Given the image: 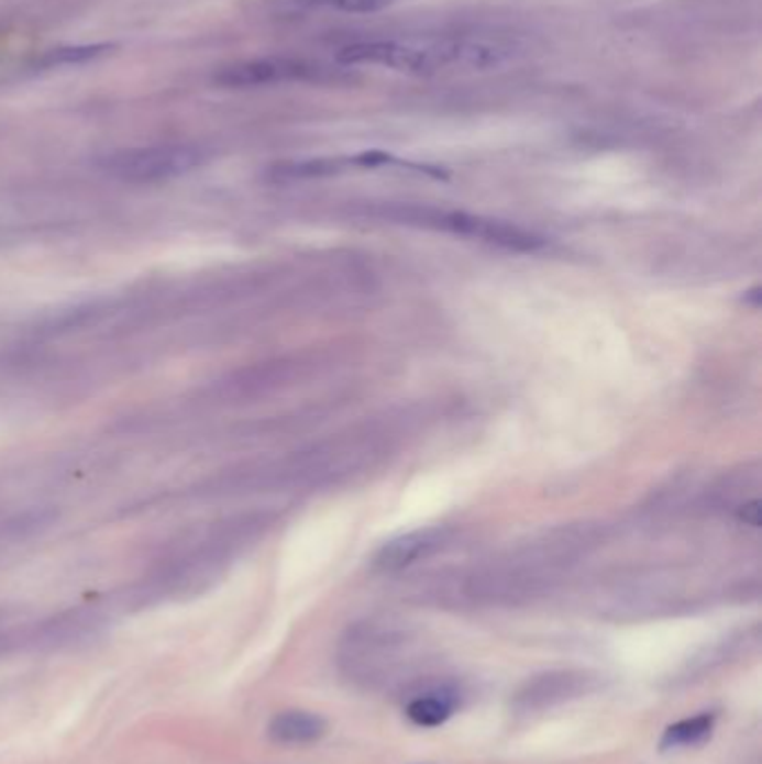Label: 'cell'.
Listing matches in <instances>:
<instances>
[{
	"mask_svg": "<svg viewBox=\"0 0 762 764\" xmlns=\"http://www.w3.org/2000/svg\"><path fill=\"white\" fill-rule=\"evenodd\" d=\"M307 3L346 14H374L389 8L394 0H307Z\"/></svg>",
	"mask_w": 762,
	"mask_h": 764,
	"instance_id": "10",
	"label": "cell"
},
{
	"mask_svg": "<svg viewBox=\"0 0 762 764\" xmlns=\"http://www.w3.org/2000/svg\"><path fill=\"white\" fill-rule=\"evenodd\" d=\"M454 711V700L448 693H428V696L413 698L407 705V718L419 727H439Z\"/></svg>",
	"mask_w": 762,
	"mask_h": 764,
	"instance_id": "7",
	"label": "cell"
},
{
	"mask_svg": "<svg viewBox=\"0 0 762 764\" xmlns=\"http://www.w3.org/2000/svg\"><path fill=\"white\" fill-rule=\"evenodd\" d=\"M738 519L744 521L747 525L758 528V525H760V501L753 499V501H749V503H742V506L738 508Z\"/></svg>",
	"mask_w": 762,
	"mask_h": 764,
	"instance_id": "11",
	"label": "cell"
},
{
	"mask_svg": "<svg viewBox=\"0 0 762 764\" xmlns=\"http://www.w3.org/2000/svg\"><path fill=\"white\" fill-rule=\"evenodd\" d=\"M322 69L296 58H255L220 69L216 81L224 88H262L294 81H313Z\"/></svg>",
	"mask_w": 762,
	"mask_h": 764,
	"instance_id": "3",
	"label": "cell"
},
{
	"mask_svg": "<svg viewBox=\"0 0 762 764\" xmlns=\"http://www.w3.org/2000/svg\"><path fill=\"white\" fill-rule=\"evenodd\" d=\"M508 58V45L474 36L361 41L338 52V60L344 65H383L411 75H434L448 67L485 69L497 67Z\"/></svg>",
	"mask_w": 762,
	"mask_h": 764,
	"instance_id": "1",
	"label": "cell"
},
{
	"mask_svg": "<svg viewBox=\"0 0 762 764\" xmlns=\"http://www.w3.org/2000/svg\"><path fill=\"white\" fill-rule=\"evenodd\" d=\"M450 534L452 532L445 528H426V530H413V532L400 534L387 541L376 552L374 566L385 573L402 571L416 562L430 557V554L439 552L441 547H445L450 541Z\"/></svg>",
	"mask_w": 762,
	"mask_h": 764,
	"instance_id": "4",
	"label": "cell"
},
{
	"mask_svg": "<svg viewBox=\"0 0 762 764\" xmlns=\"http://www.w3.org/2000/svg\"><path fill=\"white\" fill-rule=\"evenodd\" d=\"M711 729H714V716H709V713L682 720V722H677V724H673V727H669L664 731L662 749L698 744V742H703L711 733Z\"/></svg>",
	"mask_w": 762,
	"mask_h": 764,
	"instance_id": "8",
	"label": "cell"
},
{
	"mask_svg": "<svg viewBox=\"0 0 762 764\" xmlns=\"http://www.w3.org/2000/svg\"><path fill=\"white\" fill-rule=\"evenodd\" d=\"M327 722L309 711L277 713L268 724V735L277 744H309L324 735Z\"/></svg>",
	"mask_w": 762,
	"mask_h": 764,
	"instance_id": "6",
	"label": "cell"
},
{
	"mask_svg": "<svg viewBox=\"0 0 762 764\" xmlns=\"http://www.w3.org/2000/svg\"><path fill=\"white\" fill-rule=\"evenodd\" d=\"M590 677L586 675H575V673H550L543 675L539 679H534L532 684H528V688L521 693L519 702L523 707H550L554 702H562L568 698L579 696L582 690H586V682Z\"/></svg>",
	"mask_w": 762,
	"mask_h": 764,
	"instance_id": "5",
	"label": "cell"
},
{
	"mask_svg": "<svg viewBox=\"0 0 762 764\" xmlns=\"http://www.w3.org/2000/svg\"><path fill=\"white\" fill-rule=\"evenodd\" d=\"M203 162V153L186 144H166L148 148H130L108 155L99 162L101 170L114 179L130 184H155L175 179L195 170Z\"/></svg>",
	"mask_w": 762,
	"mask_h": 764,
	"instance_id": "2",
	"label": "cell"
},
{
	"mask_svg": "<svg viewBox=\"0 0 762 764\" xmlns=\"http://www.w3.org/2000/svg\"><path fill=\"white\" fill-rule=\"evenodd\" d=\"M108 49H112V45L103 43V45H77V47H60V49H52L45 54V58L41 60L43 65H77V63H86L92 58H99L101 54H106Z\"/></svg>",
	"mask_w": 762,
	"mask_h": 764,
	"instance_id": "9",
	"label": "cell"
}]
</instances>
